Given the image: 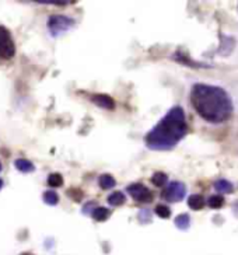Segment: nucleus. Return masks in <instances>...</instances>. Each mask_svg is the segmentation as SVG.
<instances>
[{
	"mask_svg": "<svg viewBox=\"0 0 238 255\" xmlns=\"http://www.w3.org/2000/svg\"><path fill=\"white\" fill-rule=\"evenodd\" d=\"M191 103L202 120L215 125L227 122L234 113L229 93L212 84L196 83L191 90Z\"/></svg>",
	"mask_w": 238,
	"mask_h": 255,
	"instance_id": "f257e3e1",
	"label": "nucleus"
},
{
	"mask_svg": "<svg viewBox=\"0 0 238 255\" xmlns=\"http://www.w3.org/2000/svg\"><path fill=\"white\" fill-rule=\"evenodd\" d=\"M188 205L189 208L194 210H201L205 206V198L202 195H192L188 199Z\"/></svg>",
	"mask_w": 238,
	"mask_h": 255,
	"instance_id": "4468645a",
	"label": "nucleus"
},
{
	"mask_svg": "<svg viewBox=\"0 0 238 255\" xmlns=\"http://www.w3.org/2000/svg\"><path fill=\"white\" fill-rule=\"evenodd\" d=\"M186 132L185 113L181 107L175 105L146 135L144 142L151 150H171L185 137Z\"/></svg>",
	"mask_w": 238,
	"mask_h": 255,
	"instance_id": "f03ea898",
	"label": "nucleus"
},
{
	"mask_svg": "<svg viewBox=\"0 0 238 255\" xmlns=\"http://www.w3.org/2000/svg\"><path fill=\"white\" fill-rule=\"evenodd\" d=\"M186 194V187L184 182H179V181H172L170 182L167 188L163 191V198L167 202H181Z\"/></svg>",
	"mask_w": 238,
	"mask_h": 255,
	"instance_id": "39448f33",
	"label": "nucleus"
},
{
	"mask_svg": "<svg viewBox=\"0 0 238 255\" xmlns=\"http://www.w3.org/2000/svg\"><path fill=\"white\" fill-rule=\"evenodd\" d=\"M75 25V20L67 15H52L48 21V28L52 37H60Z\"/></svg>",
	"mask_w": 238,
	"mask_h": 255,
	"instance_id": "7ed1b4c3",
	"label": "nucleus"
},
{
	"mask_svg": "<svg viewBox=\"0 0 238 255\" xmlns=\"http://www.w3.org/2000/svg\"><path fill=\"white\" fill-rule=\"evenodd\" d=\"M108 203L111 206H120V205H123L125 203V194L120 192V191L112 192L111 195L108 196Z\"/></svg>",
	"mask_w": 238,
	"mask_h": 255,
	"instance_id": "ddd939ff",
	"label": "nucleus"
},
{
	"mask_svg": "<svg viewBox=\"0 0 238 255\" xmlns=\"http://www.w3.org/2000/svg\"><path fill=\"white\" fill-rule=\"evenodd\" d=\"M127 194L133 198L134 201L140 203H150L153 201V194L149 188L144 187L143 184H130L127 187Z\"/></svg>",
	"mask_w": 238,
	"mask_h": 255,
	"instance_id": "423d86ee",
	"label": "nucleus"
},
{
	"mask_svg": "<svg viewBox=\"0 0 238 255\" xmlns=\"http://www.w3.org/2000/svg\"><path fill=\"white\" fill-rule=\"evenodd\" d=\"M14 165L18 171H21V173L24 174L32 173V171L35 170L34 164L31 163L30 160H27V158H17V160L14 161Z\"/></svg>",
	"mask_w": 238,
	"mask_h": 255,
	"instance_id": "6e6552de",
	"label": "nucleus"
},
{
	"mask_svg": "<svg viewBox=\"0 0 238 255\" xmlns=\"http://www.w3.org/2000/svg\"><path fill=\"white\" fill-rule=\"evenodd\" d=\"M44 202L46 205L55 206L56 203L59 202V196H58L56 192H53V191H46V192H44Z\"/></svg>",
	"mask_w": 238,
	"mask_h": 255,
	"instance_id": "f3484780",
	"label": "nucleus"
},
{
	"mask_svg": "<svg viewBox=\"0 0 238 255\" xmlns=\"http://www.w3.org/2000/svg\"><path fill=\"white\" fill-rule=\"evenodd\" d=\"M93 219L96 220V222H105V220H108L110 216H111V212L110 209H107V208H103V206H98L96 209L93 210Z\"/></svg>",
	"mask_w": 238,
	"mask_h": 255,
	"instance_id": "1a4fd4ad",
	"label": "nucleus"
},
{
	"mask_svg": "<svg viewBox=\"0 0 238 255\" xmlns=\"http://www.w3.org/2000/svg\"><path fill=\"white\" fill-rule=\"evenodd\" d=\"M91 101L97 107L104 108V110H114L115 108V101L110 96H107V94H94L91 97Z\"/></svg>",
	"mask_w": 238,
	"mask_h": 255,
	"instance_id": "0eeeda50",
	"label": "nucleus"
},
{
	"mask_svg": "<svg viewBox=\"0 0 238 255\" xmlns=\"http://www.w3.org/2000/svg\"><path fill=\"white\" fill-rule=\"evenodd\" d=\"M215 189H216L220 195L222 194H230L231 191H233V184H231L230 181L222 178V180H217L215 182Z\"/></svg>",
	"mask_w": 238,
	"mask_h": 255,
	"instance_id": "9d476101",
	"label": "nucleus"
},
{
	"mask_svg": "<svg viewBox=\"0 0 238 255\" xmlns=\"http://www.w3.org/2000/svg\"><path fill=\"white\" fill-rule=\"evenodd\" d=\"M14 55L15 45L13 41V35L4 25H0V59L8 60Z\"/></svg>",
	"mask_w": 238,
	"mask_h": 255,
	"instance_id": "20e7f679",
	"label": "nucleus"
},
{
	"mask_svg": "<svg viewBox=\"0 0 238 255\" xmlns=\"http://www.w3.org/2000/svg\"><path fill=\"white\" fill-rule=\"evenodd\" d=\"M154 212H156L157 216L161 219H168L171 216V210H170L168 206H165V205H157Z\"/></svg>",
	"mask_w": 238,
	"mask_h": 255,
	"instance_id": "6ab92c4d",
	"label": "nucleus"
},
{
	"mask_svg": "<svg viewBox=\"0 0 238 255\" xmlns=\"http://www.w3.org/2000/svg\"><path fill=\"white\" fill-rule=\"evenodd\" d=\"M0 171H1V163H0Z\"/></svg>",
	"mask_w": 238,
	"mask_h": 255,
	"instance_id": "4be33fe9",
	"label": "nucleus"
},
{
	"mask_svg": "<svg viewBox=\"0 0 238 255\" xmlns=\"http://www.w3.org/2000/svg\"><path fill=\"white\" fill-rule=\"evenodd\" d=\"M151 182H153V185H156V187H164V185H167V182H168V177H167V174L164 173H156L151 177Z\"/></svg>",
	"mask_w": 238,
	"mask_h": 255,
	"instance_id": "dca6fc26",
	"label": "nucleus"
},
{
	"mask_svg": "<svg viewBox=\"0 0 238 255\" xmlns=\"http://www.w3.org/2000/svg\"><path fill=\"white\" fill-rule=\"evenodd\" d=\"M1 188H3V181L0 180V189H1Z\"/></svg>",
	"mask_w": 238,
	"mask_h": 255,
	"instance_id": "412c9836",
	"label": "nucleus"
},
{
	"mask_svg": "<svg viewBox=\"0 0 238 255\" xmlns=\"http://www.w3.org/2000/svg\"><path fill=\"white\" fill-rule=\"evenodd\" d=\"M139 222L140 223H150L151 222V212L149 209H141L139 212Z\"/></svg>",
	"mask_w": 238,
	"mask_h": 255,
	"instance_id": "aec40b11",
	"label": "nucleus"
},
{
	"mask_svg": "<svg viewBox=\"0 0 238 255\" xmlns=\"http://www.w3.org/2000/svg\"><path fill=\"white\" fill-rule=\"evenodd\" d=\"M208 205H209V208H212V209H220V208L224 205V196L222 195L209 196Z\"/></svg>",
	"mask_w": 238,
	"mask_h": 255,
	"instance_id": "2eb2a0df",
	"label": "nucleus"
},
{
	"mask_svg": "<svg viewBox=\"0 0 238 255\" xmlns=\"http://www.w3.org/2000/svg\"><path fill=\"white\" fill-rule=\"evenodd\" d=\"M175 226L178 227L179 230H188L189 229V226H191V218H189V215L188 213H182V215H178L177 218H175Z\"/></svg>",
	"mask_w": 238,
	"mask_h": 255,
	"instance_id": "f8f14e48",
	"label": "nucleus"
},
{
	"mask_svg": "<svg viewBox=\"0 0 238 255\" xmlns=\"http://www.w3.org/2000/svg\"><path fill=\"white\" fill-rule=\"evenodd\" d=\"M48 185H51L53 188H59L63 185V177L58 173H53L51 174L49 177H48Z\"/></svg>",
	"mask_w": 238,
	"mask_h": 255,
	"instance_id": "a211bd4d",
	"label": "nucleus"
},
{
	"mask_svg": "<svg viewBox=\"0 0 238 255\" xmlns=\"http://www.w3.org/2000/svg\"><path fill=\"white\" fill-rule=\"evenodd\" d=\"M115 184H117V181L110 174H103L98 178V185H100V188H103V189H111V188L115 187Z\"/></svg>",
	"mask_w": 238,
	"mask_h": 255,
	"instance_id": "9b49d317",
	"label": "nucleus"
}]
</instances>
